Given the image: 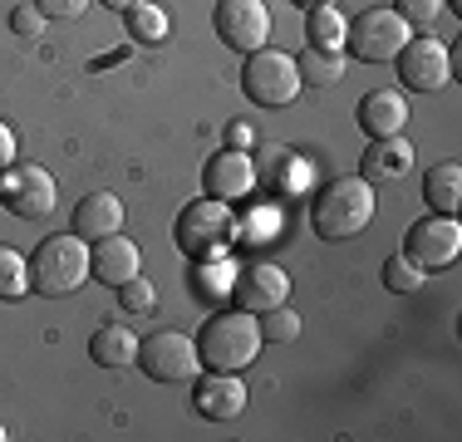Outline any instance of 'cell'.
<instances>
[{
    "label": "cell",
    "instance_id": "cell-2",
    "mask_svg": "<svg viewBox=\"0 0 462 442\" xmlns=\"http://www.w3.org/2000/svg\"><path fill=\"white\" fill-rule=\"evenodd\" d=\"M374 221V182L365 177H335L310 197V226L320 241H355Z\"/></svg>",
    "mask_w": 462,
    "mask_h": 442
},
{
    "label": "cell",
    "instance_id": "cell-26",
    "mask_svg": "<svg viewBox=\"0 0 462 442\" xmlns=\"http://www.w3.org/2000/svg\"><path fill=\"white\" fill-rule=\"evenodd\" d=\"M383 285H389L393 295H413V290H423V285H428V271H418V265L399 251V256L383 261Z\"/></svg>",
    "mask_w": 462,
    "mask_h": 442
},
{
    "label": "cell",
    "instance_id": "cell-30",
    "mask_svg": "<svg viewBox=\"0 0 462 442\" xmlns=\"http://www.w3.org/2000/svg\"><path fill=\"white\" fill-rule=\"evenodd\" d=\"M10 30H15L20 40H40V35H45V15H40L35 0H25V5L10 10Z\"/></svg>",
    "mask_w": 462,
    "mask_h": 442
},
{
    "label": "cell",
    "instance_id": "cell-29",
    "mask_svg": "<svg viewBox=\"0 0 462 442\" xmlns=\"http://www.w3.org/2000/svg\"><path fill=\"white\" fill-rule=\"evenodd\" d=\"M197 265H202V271H197V275H202V281H197V290H202L207 300L231 295V271H236V265H226L222 256H217V261H197Z\"/></svg>",
    "mask_w": 462,
    "mask_h": 442
},
{
    "label": "cell",
    "instance_id": "cell-23",
    "mask_svg": "<svg viewBox=\"0 0 462 442\" xmlns=\"http://www.w3.org/2000/svg\"><path fill=\"white\" fill-rule=\"evenodd\" d=\"M345 25L349 20L335 5H310L305 10V44H315V50H345Z\"/></svg>",
    "mask_w": 462,
    "mask_h": 442
},
{
    "label": "cell",
    "instance_id": "cell-24",
    "mask_svg": "<svg viewBox=\"0 0 462 442\" xmlns=\"http://www.w3.org/2000/svg\"><path fill=\"white\" fill-rule=\"evenodd\" d=\"M30 295V256L15 246H0V300H25Z\"/></svg>",
    "mask_w": 462,
    "mask_h": 442
},
{
    "label": "cell",
    "instance_id": "cell-17",
    "mask_svg": "<svg viewBox=\"0 0 462 442\" xmlns=\"http://www.w3.org/2000/svg\"><path fill=\"white\" fill-rule=\"evenodd\" d=\"M413 172V143L403 133L393 138H374L365 148V162H359V177L365 182H399V177Z\"/></svg>",
    "mask_w": 462,
    "mask_h": 442
},
{
    "label": "cell",
    "instance_id": "cell-21",
    "mask_svg": "<svg viewBox=\"0 0 462 442\" xmlns=\"http://www.w3.org/2000/svg\"><path fill=\"white\" fill-rule=\"evenodd\" d=\"M295 69H300L305 88H329V84L345 79L349 54L345 50H315V44H305V54H295Z\"/></svg>",
    "mask_w": 462,
    "mask_h": 442
},
{
    "label": "cell",
    "instance_id": "cell-35",
    "mask_svg": "<svg viewBox=\"0 0 462 442\" xmlns=\"http://www.w3.org/2000/svg\"><path fill=\"white\" fill-rule=\"evenodd\" d=\"M443 5H448V10H462V0H443Z\"/></svg>",
    "mask_w": 462,
    "mask_h": 442
},
{
    "label": "cell",
    "instance_id": "cell-12",
    "mask_svg": "<svg viewBox=\"0 0 462 442\" xmlns=\"http://www.w3.org/2000/svg\"><path fill=\"white\" fill-rule=\"evenodd\" d=\"M231 300L251 315H266V309L291 300V275L276 261H246L231 271Z\"/></svg>",
    "mask_w": 462,
    "mask_h": 442
},
{
    "label": "cell",
    "instance_id": "cell-34",
    "mask_svg": "<svg viewBox=\"0 0 462 442\" xmlns=\"http://www.w3.org/2000/svg\"><path fill=\"white\" fill-rule=\"evenodd\" d=\"M98 5H108V10H118V15H124V10H134L138 0H98Z\"/></svg>",
    "mask_w": 462,
    "mask_h": 442
},
{
    "label": "cell",
    "instance_id": "cell-6",
    "mask_svg": "<svg viewBox=\"0 0 462 442\" xmlns=\"http://www.w3.org/2000/svg\"><path fill=\"white\" fill-rule=\"evenodd\" d=\"M0 207L20 221H45L60 207V187L54 172H45L40 162H10L0 172Z\"/></svg>",
    "mask_w": 462,
    "mask_h": 442
},
{
    "label": "cell",
    "instance_id": "cell-36",
    "mask_svg": "<svg viewBox=\"0 0 462 442\" xmlns=\"http://www.w3.org/2000/svg\"><path fill=\"white\" fill-rule=\"evenodd\" d=\"M5 437H10V433H5V428H0V442H5Z\"/></svg>",
    "mask_w": 462,
    "mask_h": 442
},
{
    "label": "cell",
    "instance_id": "cell-33",
    "mask_svg": "<svg viewBox=\"0 0 462 442\" xmlns=\"http://www.w3.org/2000/svg\"><path fill=\"white\" fill-rule=\"evenodd\" d=\"M226 148H241V152H246V148H251V128L231 124V128H226Z\"/></svg>",
    "mask_w": 462,
    "mask_h": 442
},
{
    "label": "cell",
    "instance_id": "cell-27",
    "mask_svg": "<svg viewBox=\"0 0 462 442\" xmlns=\"http://www.w3.org/2000/svg\"><path fill=\"white\" fill-rule=\"evenodd\" d=\"M118 305H124L128 315H152V309H158V285H152L148 275H134V281L118 285Z\"/></svg>",
    "mask_w": 462,
    "mask_h": 442
},
{
    "label": "cell",
    "instance_id": "cell-3",
    "mask_svg": "<svg viewBox=\"0 0 462 442\" xmlns=\"http://www.w3.org/2000/svg\"><path fill=\"white\" fill-rule=\"evenodd\" d=\"M89 281V241H79L74 231L64 236H45L30 256V290L45 300H64Z\"/></svg>",
    "mask_w": 462,
    "mask_h": 442
},
{
    "label": "cell",
    "instance_id": "cell-8",
    "mask_svg": "<svg viewBox=\"0 0 462 442\" xmlns=\"http://www.w3.org/2000/svg\"><path fill=\"white\" fill-rule=\"evenodd\" d=\"M413 30L403 25L393 10L374 5V10H359L355 25H345V50L355 54L359 64H389L393 54L403 50V40H409Z\"/></svg>",
    "mask_w": 462,
    "mask_h": 442
},
{
    "label": "cell",
    "instance_id": "cell-20",
    "mask_svg": "<svg viewBox=\"0 0 462 442\" xmlns=\"http://www.w3.org/2000/svg\"><path fill=\"white\" fill-rule=\"evenodd\" d=\"M89 359L98 364V369H128V364L138 359L134 329H124L118 319H114V325H98L89 335Z\"/></svg>",
    "mask_w": 462,
    "mask_h": 442
},
{
    "label": "cell",
    "instance_id": "cell-31",
    "mask_svg": "<svg viewBox=\"0 0 462 442\" xmlns=\"http://www.w3.org/2000/svg\"><path fill=\"white\" fill-rule=\"evenodd\" d=\"M35 5H40V15H45V20H79L94 0H35Z\"/></svg>",
    "mask_w": 462,
    "mask_h": 442
},
{
    "label": "cell",
    "instance_id": "cell-25",
    "mask_svg": "<svg viewBox=\"0 0 462 442\" xmlns=\"http://www.w3.org/2000/svg\"><path fill=\"white\" fill-rule=\"evenodd\" d=\"M256 319H261V339H266V345H295L300 329H305L291 305H276V309H266V315H256Z\"/></svg>",
    "mask_w": 462,
    "mask_h": 442
},
{
    "label": "cell",
    "instance_id": "cell-16",
    "mask_svg": "<svg viewBox=\"0 0 462 442\" xmlns=\"http://www.w3.org/2000/svg\"><path fill=\"white\" fill-rule=\"evenodd\" d=\"M355 124L365 128L369 138H393V133H403V124H409V98H403L399 88H374V94L359 98Z\"/></svg>",
    "mask_w": 462,
    "mask_h": 442
},
{
    "label": "cell",
    "instance_id": "cell-11",
    "mask_svg": "<svg viewBox=\"0 0 462 442\" xmlns=\"http://www.w3.org/2000/svg\"><path fill=\"white\" fill-rule=\"evenodd\" d=\"M212 30L226 50L251 54L271 40V5L266 0H217L212 10Z\"/></svg>",
    "mask_w": 462,
    "mask_h": 442
},
{
    "label": "cell",
    "instance_id": "cell-13",
    "mask_svg": "<svg viewBox=\"0 0 462 442\" xmlns=\"http://www.w3.org/2000/svg\"><path fill=\"white\" fill-rule=\"evenodd\" d=\"M251 187H256V158L251 152L222 148L202 162V197H212V202L236 207L241 197H251Z\"/></svg>",
    "mask_w": 462,
    "mask_h": 442
},
{
    "label": "cell",
    "instance_id": "cell-9",
    "mask_svg": "<svg viewBox=\"0 0 462 442\" xmlns=\"http://www.w3.org/2000/svg\"><path fill=\"white\" fill-rule=\"evenodd\" d=\"M403 256H409L418 271H448L457 256H462V226H457V216H438V212H428V216H418L413 226H409V236H403Z\"/></svg>",
    "mask_w": 462,
    "mask_h": 442
},
{
    "label": "cell",
    "instance_id": "cell-10",
    "mask_svg": "<svg viewBox=\"0 0 462 442\" xmlns=\"http://www.w3.org/2000/svg\"><path fill=\"white\" fill-rule=\"evenodd\" d=\"M393 69H399L403 88L433 94V88H443L448 79H453V54H448V44L433 40V35H409L403 50L393 54Z\"/></svg>",
    "mask_w": 462,
    "mask_h": 442
},
{
    "label": "cell",
    "instance_id": "cell-19",
    "mask_svg": "<svg viewBox=\"0 0 462 442\" xmlns=\"http://www.w3.org/2000/svg\"><path fill=\"white\" fill-rule=\"evenodd\" d=\"M423 197H428V212L457 216V207H462V162L457 158L433 162V168L423 172Z\"/></svg>",
    "mask_w": 462,
    "mask_h": 442
},
{
    "label": "cell",
    "instance_id": "cell-14",
    "mask_svg": "<svg viewBox=\"0 0 462 442\" xmlns=\"http://www.w3.org/2000/svg\"><path fill=\"white\" fill-rule=\"evenodd\" d=\"M192 408L202 418H212V423H231V418L246 413V383L236 373L207 369V379H197V389H192Z\"/></svg>",
    "mask_w": 462,
    "mask_h": 442
},
{
    "label": "cell",
    "instance_id": "cell-18",
    "mask_svg": "<svg viewBox=\"0 0 462 442\" xmlns=\"http://www.w3.org/2000/svg\"><path fill=\"white\" fill-rule=\"evenodd\" d=\"M69 231H74L79 241H104V236H114V231H124V202H118L114 192H89V197H79Z\"/></svg>",
    "mask_w": 462,
    "mask_h": 442
},
{
    "label": "cell",
    "instance_id": "cell-1",
    "mask_svg": "<svg viewBox=\"0 0 462 442\" xmlns=\"http://www.w3.org/2000/svg\"><path fill=\"white\" fill-rule=\"evenodd\" d=\"M261 345H266L261 319L241 305L207 315L202 329H197V359H202V369H217V373H241L246 364H256Z\"/></svg>",
    "mask_w": 462,
    "mask_h": 442
},
{
    "label": "cell",
    "instance_id": "cell-7",
    "mask_svg": "<svg viewBox=\"0 0 462 442\" xmlns=\"http://www.w3.org/2000/svg\"><path fill=\"white\" fill-rule=\"evenodd\" d=\"M138 369L148 373L152 383H192L202 359H197V339L182 335V329H158V335L138 339Z\"/></svg>",
    "mask_w": 462,
    "mask_h": 442
},
{
    "label": "cell",
    "instance_id": "cell-28",
    "mask_svg": "<svg viewBox=\"0 0 462 442\" xmlns=\"http://www.w3.org/2000/svg\"><path fill=\"white\" fill-rule=\"evenodd\" d=\"M393 15L418 35V30H433V20L443 15V0H393Z\"/></svg>",
    "mask_w": 462,
    "mask_h": 442
},
{
    "label": "cell",
    "instance_id": "cell-32",
    "mask_svg": "<svg viewBox=\"0 0 462 442\" xmlns=\"http://www.w3.org/2000/svg\"><path fill=\"white\" fill-rule=\"evenodd\" d=\"M10 162H15V128H10L5 118H0V172H5Z\"/></svg>",
    "mask_w": 462,
    "mask_h": 442
},
{
    "label": "cell",
    "instance_id": "cell-22",
    "mask_svg": "<svg viewBox=\"0 0 462 442\" xmlns=\"http://www.w3.org/2000/svg\"><path fill=\"white\" fill-rule=\"evenodd\" d=\"M124 30H128V40L134 44H162L172 35V20H168V10L158 5V0H138L134 10H124Z\"/></svg>",
    "mask_w": 462,
    "mask_h": 442
},
{
    "label": "cell",
    "instance_id": "cell-5",
    "mask_svg": "<svg viewBox=\"0 0 462 442\" xmlns=\"http://www.w3.org/2000/svg\"><path fill=\"white\" fill-rule=\"evenodd\" d=\"M231 231H236L231 207L226 202H212V197H197V202H187L182 212H178L172 236H178V246L192 261H217V256H226Z\"/></svg>",
    "mask_w": 462,
    "mask_h": 442
},
{
    "label": "cell",
    "instance_id": "cell-15",
    "mask_svg": "<svg viewBox=\"0 0 462 442\" xmlns=\"http://www.w3.org/2000/svg\"><path fill=\"white\" fill-rule=\"evenodd\" d=\"M138 271H143V256H138V246L124 236V231L94 241V251H89V281L108 285V290H118V285L134 281Z\"/></svg>",
    "mask_w": 462,
    "mask_h": 442
},
{
    "label": "cell",
    "instance_id": "cell-4",
    "mask_svg": "<svg viewBox=\"0 0 462 442\" xmlns=\"http://www.w3.org/2000/svg\"><path fill=\"white\" fill-rule=\"evenodd\" d=\"M300 69H295V54L285 50H271V44H261V50L246 54V69H241V94L251 98L256 108H285L300 98Z\"/></svg>",
    "mask_w": 462,
    "mask_h": 442
}]
</instances>
